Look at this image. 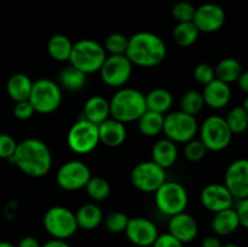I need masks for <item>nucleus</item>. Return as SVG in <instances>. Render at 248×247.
Instances as JSON below:
<instances>
[{"mask_svg":"<svg viewBox=\"0 0 248 247\" xmlns=\"http://www.w3.org/2000/svg\"><path fill=\"white\" fill-rule=\"evenodd\" d=\"M9 161L27 176L40 178L50 172L52 155L45 142L38 138H27L17 143L16 152Z\"/></svg>","mask_w":248,"mask_h":247,"instance_id":"1","label":"nucleus"},{"mask_svg":"<svg viewBox=\"0 0 248 247\" xmlns=\"http://www.w3.org/2000/svg\"><path fill=\"white\" fill-rule=\"evenodd\" d=\"M167 55L165 41L152 31H138L128 38L125 56L132 65L153 68L164 62Z\"/></svg>","mask_w":248,"mask_h":247,"instance_id":"2","label":"nucleus"},{"mask_svg":"<svg viewBox=\"0 0 248 247\" xmlns=\"http://www.w3.org/2000/svg\"><path fill=\"white\" fill-rule=\"evenodd\" d=\"M111 118L123 124L137 121L147 110L144 94L132 87H120L109 101Z\"/></svg>","mask_w":248,"mask_h":247,"instance_id":"3","label":"nucleus"},{"mask_svg":"<svg viewBox=\"0 0 248 247\" xmlns=\"http://www.w3.org/2000/svg\"><path fill=\"white\" fill-rule=\"evenodd\" d=\"M106 58L107 52L103 45L92 39H82L73 44L69 62L85 74H91L99 72Z\"/></svg>","mask_w":248,"mask_h":247,"instance_id":"4","label":"nucleus"},{"mask_svg":"<svg viewBox=\"0 0 248 247\" xmlns=\"http://www.w3.org/2000/svg\"><path fill=\"white\" fill-rule=\"evenodd\" d=\"M28 101L33 106L35 113L51 114L62 104V89L52 80L39 79L33 82Z\"/></svg>","mask_w":248,"mask_h":247,"instance_id":"5","label":"nucleus"},{"mask_svg":"<svg viewBox=\"0 0 248 247\" xmlns=\"http://www.w3.org/2000/svg\"><path fill=\"white\" fill-rule=\"evenodd\" d=\"M154 194L155 205L162 215L172 217L186 210L189 202L188 191L178 182L166 181Z\"/></svg>","mask_w":248,"mask_h":247,"instance_id":"6","label":"nucleus"},{"mask_svg":"<svg viewBox=\"0 0 248 247\" xmlns=\"http://www.w3.org/2000/svg\"><path fill=\"white\" fill-rule=\"evenodd\" d=\"M44 228L52 239L67 240L79 229L75 219V213L64 206H53L44 215Z\"/></svg>","mask_w":248,"mask_h":247,"instance_id":"7","label":"nucleus"},{"mask_svg":"<svg viewBox=\"0 0 248 247\" xmlns=\"http://www.w3.org/2000/svg\"><path fill=\"white\" fill-rule=\"evenodd\" d=\"M199 131V124L196 116L189 115L183 111H172L164 118L162 132L165 137L171 139L176 144L189 142L195 138Z\"/></svg>","mask_w":248,"mask_h":247,"instance_id":"8","label":"nucleus"},{"mask_svg":"<svg viewBox=\"0 0 248 247\" xmlns=\"http://www.w3.org/2000/svg\"><path fill=\"white\" fill-rule=\"evenodd\" d=\"M67 143L70 150L77 154H89L99 144L98 125L81 118L72 125L67 135Z\"/></svg>","mask_w":248,"mask_h":247,"instance_id":"9","label":"nucleus"},{"mask_svg":"<svg viewBox=\"0 0 248 247\" xmlns=\"http://www.w3.org/2000/svg\"><path fill=\"white\" fill-rule=\"evenodd\" d=\"M232 133L225 119L219 115H211L205 119L200 127V140L210 152H220L229 147Z\"/></svg>","mask_w":248,"mask_h":247,"instance_id":"10","label":"nucleus"},{"mask_svg":"<svg viewBox=\"0 0 248 247\" xmlns=\"http://www.w3.org/2000/svg\"><path fill=\"white\" fill-rule=\"evenodd\" d=\"M166 181V170L153 160L140 162L131 171L133 186L143 193H155Z\"/></svg>","mask_w":248,"mask_h":247,"instance_id":"11","label":"nucleus"},{"mask_svg":"<svg viewBox=\"0 0 248 247\" xmlns=\"http://www.w3.org/2000/svg\"><path fill=\"white\" fill-rule=\"evenodd\" d=\"M132 63L125 55H109L104 60L99 74L107 86L120 89L132 75Z\"/></svg>","mask_w":248,"mask_h":247,"instance_id":"12","label":"nucleus"},{"mask_svg":"<svg viewBox=\"0 0 248 247\" xmlns=\"http://www.w3.org/2000/svg\"><path fill=\"white\" fill-rule=\"evenodd\" d=\"M91 177V170L84 161L69 160L58 169L56 181L63 190L75 191L84 189Z\"/></svg>","mask_w":248,"mask_h":247,"instance_id":"13","label":"nucleus"},{"mask_svg":"<svg viewBox=\"0 0 248 247\" xmlns=\"http://www.w3.org/2000/svg\"><path fill=\"white\" fill-rule=\"evenodd\" d=\"M124 232L135 247H152L159 235L155 223L144 217L130 218Z\"/></svg>","mask_w":248,"mask_h":247,"instance_id":"14","label":"nucleus"},{"mask_svg":"<svg viewBox=\"0 0 248 247\" xmlns=\"http://www.w3.org/2000/svg\"><path fill=\"white\" fill-rule=\"evenodd\" d=\"M224 184L236 200L248 198V160L237 159L228 166Z\"/></svg>","mask_w":248,"mask_h":247,"instance_id":"15","label":"nucleus"},{"mask_svg":"<svg viewBox=\"0 0 248 247\" xmlns=\"http://www.w3.org/2000/svg\"><path fill=\"white\" fill-rule=\"evenodd\" d=\"M193 23L200 33H215L225 23V11L215 2H206L195 7Z\"/></svg>","mask_w":248,"mask_h":247,"instance_id":"16","label":"nucleus"},{"mask_svg":"<svg viewBox=\"0 0 248 247\" xmlns=\"http://www.w3.org/2000/svg\"><path fill=\"white\" fill-rule=\"evenodd\" d=\"M235 199L224 184L211 183L202 189L200 201L203 207L212 213L232 207Z\"/></svg>","mask_w":248,"mask_h":247,"instance_id":"17","label":"nucleus"},{"mask_svg":"<svg viewBox=\"0 0 248 247\" xmlns=\"http://www.w3.org/2000/svg\"><path fill=\"white\" fill-rule=\"evenodd\" d=\"M169 232L182 244L194 241L199 234V224L191 215L184 212L170 217Z\"/></svg>","mask_w":248,"mask_h":247,"instance_id":"18","label":"nucleus"},{"mask_svg":"<svg viewBox=\"0 0 248 247\" xmlns=\"http://www.w3.org/2000/svg\"><path fill=\"white\" fill-rule=\"evenodd\" d=\"M202 93L205 106L212 109H223L229 104L232 99V89L230 85L215 79L203 86Z\"/></svg>","mask_w":248,"mask_h":247,"instance_id":"19","label":"nucleus"},{"mask_svg":"<svg viewBox=\"0 0 248 247\" xmlns=\"http://www.w3.org/2000/svg\"><path fill=\"white\" fill-rule=\"evenodd\" d=\"M99 143L110 148L120 147L127 137L125 124L114 118H108L98 125Z\"/></svg>","mask_w":248,"mask_h":247,"instance_id":"20","label":"nucleus"},{"mask_svg":"<svg viewBox=\"0 0 248 247\" xmlns=\"http://www.w3.org/2000/svg\"><path fill=\"white\" fill-rule=\"evenodd\" d=\"M178 159V147L169 138H162L155 142L152 148V160L161 166L162 169H169L176 164Z\"/></svg>","mask_w":248,"mask_h":247,"instance_id":"21","label":"nucleus"},{"mask_svg":"<svg viewBox=\"0 0 248 247\" xmlns=\"http://www.w3.org/2000/svg\"><path fill=\"white\" fill-rule=\"evenodd\" d=\"M211 227L217 236H228L236 232L241 225H240L235 208L230 207L216 212L211 222Z\"/></svg>","mask_w":248,"mask_h":247,"instance_id":"22","label":"nucleus"},{"mask_svg":"<svg viewBox=\"0 0 248 247\" xmlns=\"http://www.w3.org/2000/svg\"><path fill=\"white\" fill-rule=\"evenodd\" d=\"M110 116L109 101L102 96H92L85 102L82 109V118L92 124L99 125Z\"/></svg>","mask_w":248,"mask_h":247,"instance_id":"23","label":"nucleus"},{"mask_svg":"<svg viewBox=\"0 0 248 247\" xmlns=\"http://www.w3.org/2000/svg\"><path fill=\"white\" fill-rule=\"evenodd\" d=\"M31 87H33V81L28 75L23 73H16L11 75L6 82V92L15 103L28 101Z\"/></svg>","mask_w":248,"mask_h":247,"instance_id":"24","label":"nucleus"},{"mask_svg":"<svg viewBox=\"0 0 248 247\" xmlns=\"http://www.w3.org/2000/svg\"><path fill=\"white\" fill-rule=\"evenodd\" d=\"M78 228L84 230H93L103 222V212L96 203H85L75 212Z\"/></svg>","mask_w":248,"mask_h":247,"instance_id":"25","label":"nucleus"},{"mask_svg":"<svg viewBox=\"0 0 248 247\" xmlns=\"http://www.w3.org/2000/svg\"><path fill=\"white\" fill-rule=\"evenodd\" d=\"M147 110L156 111V113H167L173 106V96L171 92L162 87H156L144 94Z\"/></svg>","mask_w":248,"mask_h":247,"instance_id":"26","label":"nucleus"},{"mask_svg":"<svg viewBox=\"0 0 248 247\" xmlns=\"http://www.w3.org/2000/svg\"><path fill=\"white\" fill-rule=\"evenodd\" d=\"M244 72L240 61L232 57H225L220 60L215 67L216 79L230 85L232 82H236L241 73Z\"/></svg>","mask_w":248,"mask_h":247,"instance_id":"27","label":"nucleus"},{"mask_svg":"<svg viewBox=\"0 0 248 247\" xmlns=\"http://www.w3.org/2000/svg\"><path fill=\"white\" fill-rule=\"evenodd\" d=\"M73 50V41L64 34H55L48 39L47 52L55 61L67 62Z\"/></svg>","mask_w":248,"mask_h":247,"instance_id":"28","label":"nucleus"},{"mask_svg":"<svg viewBox=\"0 0 248 247\" xmlns=\"http://www.w3.org/2000/svg\"><path fill=\"white\" fill-rule=\"evenodd\" d=\"M164 118V114L145 110L144 114L137 120L138 130L142 135L147 136V137H156L162 132Z\"/></svg>","mask_w":248,"mask_h":247,"instance_id":"29","label":"nucleus"},{"mask_svg":"<svg viewBox=\"0 0 248 247\" xmlns=\"http://www.w3.org/2000/svg\"><path fill=\"white\" fill-rule=\"evenodd\" d=\"M248 99H245L242 106L234 107L225 116V123L232 135H241L248 127Z\"/></svg>","mask_w":248,"mask_h":247,"instance_id":"30","label":"nucleus"},{"mask_svg":"<svg viewBox=\"0 0 248 247\" xmlns=\"http://www.w3.org/2000/svg\"><path fill=\"white\" fill-rule=\"evenodd\" d=\"M86 80L87 74L72 64L63 68L60 73V86L64 87L68 91L81 90L86 85Z\"/></svg>","mask_w":248,"mask_h":247,"instance_id":"31","label":"nucleus"},{"mask_svg":"<svg viewBox=\"0 0 248 247\" xmlns=\"http://www.w3.org/2000/svg\"><path fill=\"white\" fill-rule=\"evenodd\" d=\"M200 31L195 24L191 22H181L177 23L173 29V40L181 47H189L198 41Z\"/></svg>","mask_w":248,"mask_h":247,"instance_id":"32","label":"nucleus"},{"mask_svg":"<svg viewBox=\"0 0 248 247\" xmlns=\"http://www.w3.org/2000/svg\"><path fill=\"white\" fill-rule=\"evenodd\" d=\"M86 193L92 200L94 201H103L110 195L111 186L110 183L103 177H91L89 182L85 185Z\"/></svg>","mask_w":248,"mask_h":247,"instance_id":"33","label":"nucleus"},{"mask_svg":"<svg viewBox=\"0 0 248 247\" xmlns=\"http://www.w3.org/2000/svg\"><path fill=\"white\" fill-rule=\"evenodd\" d=\"M205 107L202 93L196 90H189L184 92L181 98V111L189 114V115L196 116Z\"/></svg>","mask_w":248,"mask_h":247,"instance_id":"34","label":"nucleus"},{"mask_svg":"<svg viewBox=\"0 0 248 247\" xmlns=\"http://www.w3.org/2000/svg\"><path fill=\"white\" fill-rule=\"evenodd\" d=\"M127 45L128 38L125 34L113 33L107 36L103 47L109 55H125Z\"/></svg>","mask_w":248,"mask_h":247,"instance_id":"35","label":"nucleus"},{"mask_svg":"<svg viewBox=\"0 0 248 247\" xmlns=\"http://www.w3.org/2000/svg\"><path fill=\"white\" fill-rule=\"evenodd\" d=\"M128 219L130 218L127 217V215H125L124 212H120V211H115V212L109 213L106 218H103V222L104 227H106V229L109 232L120 234V232H125Z\"/></svg>","mask_w":248,"mask_h":247,"instance_id":"36","label":"nucleus"},{"mask_svg":"<svg viewBox=\"0 0 248 247\" xmlns=\"http://www.w3.org/2000/svg\"><path fill=\"white\" fill-rule=\"evenodd\" d=\"M207 152L208 150L205 147V144L200 139H196V138H193L189 142H186L183 150L184 156L190 162L201 161L206 156Z\"/></svg>","mask_w":248,"mask_h":247,"instance_id":"37","label":"nucleus"},{"mask_svg":"<svg viewBox=\"0 0 248 247\" xmlns=\"http://www.w3.org/2000/svg\"><path fill=\"white\" fill-rule=\"evenodd\" d=\"M172 17L178 23L181 22H191L194 14H195V6L189 1H178L172 7Z\"/></svg>","mask_w":248,"mask_h":247,"instance_id":"38","label":"nucleus"},{"mask_svg":"<svg viewBox=\"0 0 248 247\" xmlns=\"http://www.w3.org/2000/svg\"><path fill=\"white\" fill-rule=\"evenodd\" d=\"M194 79H195V81L198 82V84L205 86L208 82H211L212 80L216 79L215 68H213L210 63H199L195 67V69H194Z\"/></svg>","mask_w":248,"mask_h":247,"instance_id":"39","label":"nucleus"},{"mask_svg":"<svg viewBox=\"0 0 248 247\" xmlns=\"http://www.w3.org/2000/svg\"><path fill=\"white\" fill-rule=\"evenodd\" d=\"M17 143L18 142L9 133H0V159H11L16 152Z\"/></svg>","mask_w":248,"mask_h":247,"instance_id":"40","label":"nucleus"},{"mask_svg":"<svg viewBox=\"0 0 248 247\" xmlns=\"http://www.w3.org/2000/svg\"><path fill=\"white\" fill-rule=\"evenodd\" d=\"M35 114L33 106L29 101L17 102L14 107V115L18 120H28Z\"/></svg>","mask_w":248,"mask_h":247,"instance_id":"41","label":"nucleus"},{"mask_svg":"<svg viewBox=\"0 0 248 247\" xmlns=\"http://www.w3.org/2000/svg\"><path fill=\"white\" fill-rule=\"evenodd\" d=\"M152 247H183V244L170 232H165V234L157 235Z\"/></svg>","mask_w":248,"mask_h":247,"instance_id":"42","label":"nucleus"},{"mask_svg":"<svg viewBox=\"0 0 248 247\" xmlns=\"http://www.w3.org/2000/svg\"><path fill=\"white\" fill-rule=\"evenodd\" d=\"M235 211H236L240 225L246 229L248 227V198L239 200V203H237Z\"/></svg>","mask_w":248,"mask_h":247,"instance_id":"43","label":"nucleus"},{"mask_svg":"<svg viewBox=\"0 0 248 247\" xmlns=\"http://www.w3.org/2000/svg\"><path fill=\"white\" fill-rule=\"evenodd\" d=\"M16 247H41L39 240L34 236H24L22 237L16 245Z\"/></svg>","mask_w":248,"mask_h":247,"instance_id":"44","label":"nucleus"},{"mask_svg":"<svg viewBox=\"0 0 248 247\" xmlns=\"http://www.w3.org/2000/svg\"><path fill=\"white\" fill-rule=\"evenodd\" d=\"M223 244L220 241L219 237L217 235H212V236H207L202 240L201 247H222Z\"/></svg>","mask_w":248,"mask_h":247,"instance_id":"45","label":"nucleus"},{"mask_svg":"<svg viewBox=\"0 0 248 247\" xmlns=\"http://www.w3.org/2000/svg\"><path fill=\"white\" fill-rule=\"evenodd\" d=\"M237 85H239L240 90H241L242 92H245V93H247L248 92V72L246 70H244V72L241 73V75L239 77V79L236 80Z\"/></svg>","mask_w":248,"mask_h":247,"instance_id":"46","label":"nucleus"},{"mask_svg":"<svg viewBox=\"0 0 248 247\" xmlns=\"http://www.w3.org/2000/svg\"><path fill=\"white\" fill-rule=\"evenodd\" d=\"M41 247H70V245L65 240L52 239L50 241L45 242L44 245H41Z\"/></svg>","mask_w":248,"mask_h":247,"instance_id":"47","label":"nucleus"},{"mask_svg":"<svg viewBox=\"0 0 248 247\" xmlns=\"http://www.w3.org/2000/svg\"><path fill=\"white\" fill-rule=\"evenodd\" d=\"M0 247H16V245L10 241H0Z\"/></svg>","mask_w":248,"mask_h":247,"instance_id":"48","label":"nucleus"},{"mask_svg":"<svg viewBox=\"0 0 248 247\" xmlns=\"http://www.w3.org/2000/svg\"><path fill=\"white\" fill-rule=\"evenodd\" d=\"M222 247H241V246H239V245L236 244H227V245H223Z\"/></svg>","mask_w":248,"mask_h":247,"instance_id":"49","label":"nucleus"},{"mask_svg":"<svg viewBox=\"0 0 248 247\" xmlns=\"http://www.w3.org/2000/svg\"><path fill=\"white\" fill-rule=\"evenodd\" d=\"M127 247H132V246H127Z\"/></svg>","mask_w":248,"mask_h":247,"instance_id":"50","label":"nucleus"}]
</instances>
